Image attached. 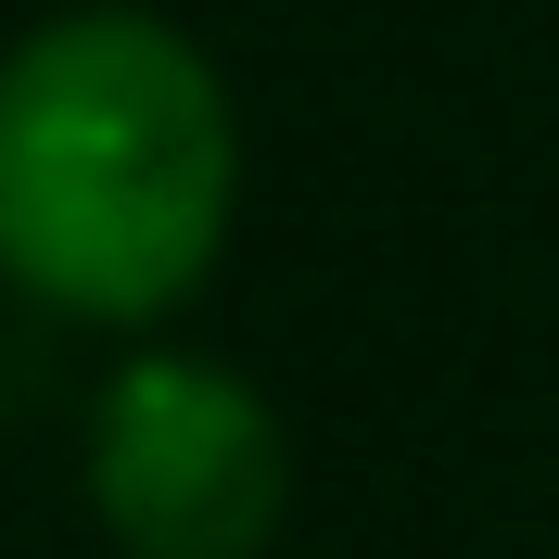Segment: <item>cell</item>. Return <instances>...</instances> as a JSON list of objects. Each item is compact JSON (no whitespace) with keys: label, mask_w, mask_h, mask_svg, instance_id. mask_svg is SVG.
<instances>
[{"label":"cell","mask_w":559,"mask_h":559,"mask_svg":"<svg viewBox=\"0 0 559 559\" xmlns=\"http://www.w3.org/2000/svg\"><path fill=\"white\" fill-rule=\"evenodd\" d=\"M90 509L128 559H267L293 509L280 407L229 356H128L90 407Z\"/></svg>","instance_id":"7a4b0ae2"},{"label":"cell","mask_w":559,"mask_h":559,"mask_svg":"<svg viewBox=\"0 0 559 559\" xmlns=\"http://www.w3.org/2000/svg\"><path fill=\"white\" fill-rule=\"evenodd\" d=\"M229 216L242 115L166 13L90 0L0 51V280L140 331L216 280Z\"/></svg>","instance_id":"6da1fadb"}]
</instances>
